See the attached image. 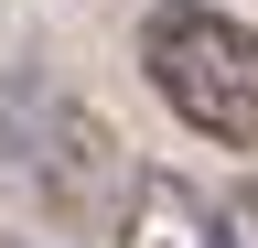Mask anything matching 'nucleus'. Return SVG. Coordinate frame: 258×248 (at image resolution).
Wrapping results in <instances>:
<instances>
[{
  "mask_svg": "<svg viewBox=\"0 0 258 248\" xmlns=\"http://www.w3.org/2000/svg\"><path fill=\"white\" fill-rule=\"evenodd\" d=\"M0 151H11L22 194L54 216V227H97V216H129V194H140V173H129L118 130L97 119L86 97H64V86H22L11 119H0Z\"/></svg>",
  "mask_w": 258,
  "mask_h": 248,
  "instance_id": "obj_2",
  "label": "nucleus"
},
{
  "mask_svg": "<svg viewBox=\"0 0 258 248\" xmlns=\"http://www.w3.org/2000/svg\"><path fill=\"white\" fill-rule=\"evenodd\" d=\"M226 227H237V248H258V173L237 183V194H226Z\"/></svg>",
  "mask_w": 258,
  "mask_h": 248,
  "instance_id": "obj_4",
  "label": "nucleus"
},
{
  "mask_svg": "<svg viewBox=\"0 0 258 248\" xmlns=\"http://www.w3.org/2000/svg\"><path fill=\"white\" fill-rule=\"evenodd\" d=\"M118 248H237V227H226V205H205L194 183L140 173V194L118 216Z\"/></svg>",
  "mask_w": 258,
  "mask_h": 248,
  "instance_id": "obj_3",
  "label": "nucleus"
},
{
  "mask_svg": "<svg viewBox=\"0 0 258 248\" xmlns=\"http://www.w3.org/2000/svg\"><path fill=\"white\" fill-rule=\"evenodd\" d=\"M140 76L183 130L258 151V22L215 11V0H151L140 11Z\"/></svg>",
  "mask_w": 258,
  "mask_h": 248,
  "instance_id": "obj_1",
  "label": "nucleus"
}]
</instances>
